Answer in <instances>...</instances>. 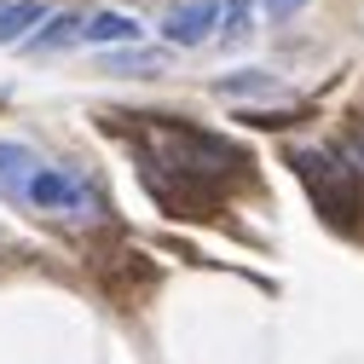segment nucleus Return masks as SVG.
Returning <instances> with one entry per match:
<instances>
[{"instance_id":"ddd939ff","label":"nucleus","mask_w":364,"mask_h":364,"mask_svg":"<svg viewBox=\"0 0 364 364\" xmlns=\"http://www.w3.org/2000/svg\"><path fill=\"white\" fill-rule=\"evenodd\" d=\"M301 6H306V0H260V12H266L272 23H289V18L301 12Z\"/></svg>"},{"instance_id":"7ed1b4c3","label":"nucleus","mask_w":364,"mask_h":364,"mask_svg":"<svg viewBox=\"0 0 364 364\" xmlns=\"http://www.w3.org/2000/svg\"><path fill=\"white\" fill-rule=\"evenodd\" d=\"M18 208L47 214V220H64V225H93V220H105L99 186H93L81 168H64V162H41Z\"/></svg>"},{"instance_id":"39448f33","label":"nucleus","mask_w":364,"mask_h":364,"mask_svg":"<svg viewBox=\"0 0 364 364\" xmlns=\"http://www.w3.org/2000/svg\"><path fill=\"white\" fill-rule=\"evenodd\" d=\"M35 168H41V156H35L29 145L0 139V197H6V203H23V191H29Z\"/></svg>"},{"instance_id":"f257e3e1","label":"nucleus","mask_w":364,"mask_h":364,"mask_svg":"<svg viewBox=\"0 0 364 364\" xmlns=\"http://www.w3.org/2000/svg\"><path fill=\"white\" fill-rule=\"evenodd\" d=\"M243 168V151L237 145H225V139H214V133H203V127H186V122H168L162 133H156V151L145 156V179L162 191L168 179L179 191H191V186H220V179H232Z\"/></svg>"},{"instance_id":"f8f14e48","label":"nucleus","mask_w":364,"mask_h":364,"mask_svg":"<svg viewBox=\"0 0 364 364\" xmlns=\"http://www.w3.org/2000/svg\"><path fill=\"white\" fill-rule=\"evenodd\" d=\"M341 156H347V168H353V173H358V179H364V122H358V127H353V139H347V145H341Z\"/></svg>"},{"instance_id":"20e7f679","label":"nucleus","mask_w":364,"mask_h":364,"mask_svg":"<svg viewBox=\"0 0 364 364\" xmlns=\"http://www.w3.org/2000/svg\"><path fill=\"white\" fill-rule=\"evenodd\" d=\"M220 6L225 0H186L162 18V41L168 47H203V41L220 29Z\"/></svg>"},{"instance_id":"6e6552de","label":"nucleus","mask_w":364,"mask_h":364,"mask_svg":"<svg viewBox=\"0 0 364 364\" xmlns=\"http://www.w3.org/2000/svg\"><path fill=\"white\" fill-rule=\"evenodd\" d=\"M41 23V6L35 0H0V47H12V41H23V29Z\"/></svg>"},{"instance_id":"423d86ee","label":"nucleus","mask_w":364,"mask_h":364,"mask_svg":"<svg viewBox=\"0 0 364 364\" xmlns=\"http://www.w3.org/2000/svg\"><path fill=\"white\" fill-rule=\"evenodd\" d=\"M139 18H127V12H87L81 23V41L87 47H122V41H139Z\"/></svg>"},{"instance_id":"0eeeda50","label":"nucleus","mask_w":364,"mask_h":364,"mask_svg":"<svg viewBox=\"0 0 364 364\" xmlns=\"http://www.w3.org/2000/svg\"><path fill=\"white\" fill-rule=\"evenodd\" d=\"M81 23L87 18H75V12H53V18H41V29L23 41L29 53H58V47H70V41H81Z\"/></svg>"},{"instance_id":"1a4fd4ad","label":"nucleus","mask_w":364,"mask_h":364,"mask_svg":"<svg viewBox=\"0 0 364 364\" xmlns=\"http://www.w3.org/2000/svg\"><path fill=\"white\" fill-rule=\"evenodd\" d=\"M220 23H225V29H220L225 47H243V41L255 35V29H249V23H255V18H249V0H225V6H220Z\"/></svg>"},{"instance_id":"f03ea898","label":"nucleus","mask_w":364,"mask_h":364,"mask_svg":"<svg viewBox=\"0 0 364 364\" xmlns=\"http://www.w3.org/2000/svg\"><path fill=\"white\" fill-rule=\"evenodd\" d=\"M289 168L301 173L306 197L318 203V214H324L330 225H358V208H364V179L347 168V156L336 145H301L289 151Z\"/></svg>"},{"instance_id":"9b49d317","label":"nucleus","mask_w":364,"mask_h":364,"mask_svg":"<svg viewBox=\"0 0 364 364\" xmlns=\"http://www.w3.org/2000/svg\"><path fill=\"white\" fill-rule=\"evenodd\" d=\"M110 70H145V75H156L162 70V53H116V58H105Z\"/></svg>"},{"instance_id":"9d476101","label":"nucleus","mask_w":364,"mask_h":364,"mask_svg":"<svg viewBox=\"0 0 364 364\" xmlns=\"http://www.w3.org/2000/svg\"><path fill=\"white\" fill-rule=\"evenodd\" d=\"M272 87H278V81H272L266 70H243V75H225V81H220V93H232V99H237V93H272Z\"/></svg>"}]
</instances>
